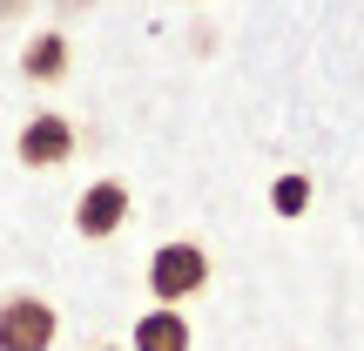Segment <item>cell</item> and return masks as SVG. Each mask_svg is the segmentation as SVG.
Wrapping results in <instances>:
<instances>
[{
  "instance_id": "6da1fadb",
  "label": "cell",
  "mask_w": 364,
  "mask_h": 351,
  "mask_svg": "<svg viewBox=\"0 0 364 351\" xmlns=\"http://www.w3.org/2000/svg\"><path fill=\"white\" fill-rule=\"evenodd\" d=\"M209 290V250L196 243V236H169V243H156V257H149V298L156 304H189Z\"/></svg>"
},
{
  "instance_id": "7a4b0ae2",
  "label": "cell",
  "mask_w": 364,
  "mask_h": 351,
  "mask_svg": "<svg viewBox=\"0 0 364 351\" xmlns=\"http://www.w3.org/2000/svg\"><path fill=\"white\" fill-rule=\"evenodd\" d=\"M54 338H61V311L41 290L0 298V351H54Z\"/></svg>"
},
{
  "instance_id": "3957f363",
  "label": "cell",
  "mask_w": 364,
  "mask_h": 351,
  "mask_svg": "<svg viewBox=\"0 0 364 351\" xmlns=\"http://www.w3.org/2000/svg\"><path fill=\"white\" fill-rule=\"evenodd\" d=\"M75 149H81V135H75V122H68L61 108H41V115H27L21 135H14V156H21V169H61Z\"/></svg>"
},
{
  "instance_id": "277c9868",
  "label": "cell",
  "mask_w": 364,
  "mask_h": 351,
  "mask_svg": "<svg viewBox=\"0 0 364 351\" xmlns=\"http://www.w3.org/2000/svg\"><path fill=\"white\" fill-rule=\"evenodd\" d=\"M129 209H135V196H129V182H122V176L88 182V189L75 196V236H81V243H108V236L129 223Z\"/></svg>"
},
{
  "instance_id": "5b68a950",
  "label": "cell",
  "mask_w": 364,
  "mask_h": 351,
  "mask_svg": "<svg viewBox=\"0 0 364 351\" xmlns=\"http://www.w3.org/2000/svg\"><path fill=\"white\" fill-rule=\"evenodd\" d=\"M68 68H75V41H68L61 27L27 34V48H21V81H34V88H61Z\"/></svg>"
},
{
  "instance_id": "8992f818",
  "label": "cell",
  "mask_w": 364,
  "mask_h": 351,
  "mask_svg": "<svg viewBox=\"0 0 364 351\" xmlns=\"http://www.w3.org/2000/svg\"><path fill=\"white\" fill-rule=\"evenodd\" d=\"M129 351H196V325L182 318V304H149L129 331Z\"/></svg>"
},
{
  "instance_id": "52a82bcc",
  "label": "cell",
  "mask_w": 364,
  "mask_h": 351,
  "mask_svg": "<svg viewBox=\"0 0 364 351\" xmlns=\"http://www.w3.org/2000/svg\"><path fill=\"white\" fill-rule=\"evenodd\" d=\"M311 196H317V182L304 176V169H284V176L270 182V209H277L284 223H297L304 209H311Z\"/></svg>"
},
{
  "instance_id": "ba28073f",
  "label": "cell",
  "mask_w": 364,
  "mask_h": 351,
  "mask_svg": "<svg viewBox=\"0 0 364 351\" xmlns=\"http://www.w3.org/2000/svg\"><path fill=\"white\" fill-rule=\"evenodd\" d=\"M21 14H34V0H0V21H21Z\"/></svg>"
},
{
  "instance_id": "9c48e42d",
  "label": "cell",
  "mask_w": 364,
  "mask_h": 351,
  "mask_svg": "<svg viewBox=\"0 0 364 351\" xmlns=\"http://www.w3.org/2000/svg\"><path fill=\"white\" fill-rule=\"evenodd\" d=\"M81 7H95V0H61V14H81Z\"/></svg>"
},
{
  "instance_id": "30bf717a",
  "label": "cell",
  "mask_w": 364,
  "mask_h": 351,
  "mask_svg": "<svg viewBox=\"0 0 364 351\" xmlns=\"http://www.w3.org/2000/svg\"><path fill=\"white\" fill-rule=\"evenodd\" d=\"M95 351H129V345H95Z\"/></svg>"
}]
</instances>
